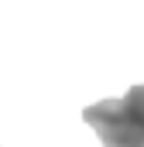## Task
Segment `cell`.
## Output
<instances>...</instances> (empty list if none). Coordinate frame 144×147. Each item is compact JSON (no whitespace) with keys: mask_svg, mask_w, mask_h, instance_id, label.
Returning <instances> with one entry per match:
<instances>
[{"mask_svg":"<svg viewBox=\"0 0 144 147\" xmlns=\"http://www.w3.org/2000/svg\"><path fill=\"white\" fill-rule=\"evenodd\" d=\"M82 120L96 130L103 147H144V127L124 99H100L82 110Z\"/></svg>","mask_w":144,"mask_h":147,"instance_id":"cell-1","label":"cell"},{"mask_svg":"<svg viewBox=\"0 0 144 147\" xmlns=\"http://www.w3.org/2000/svg\"><path fill=\"white\" fill-rule=\"evenodd\" d=\"M124 103H127V110L137 116V123L144 127V86H130L127 96H124Z\"/></svg>","mask_w":144,"mask_h":147,"instance_id":"cell-2","label":"cell"}]
</instances>
